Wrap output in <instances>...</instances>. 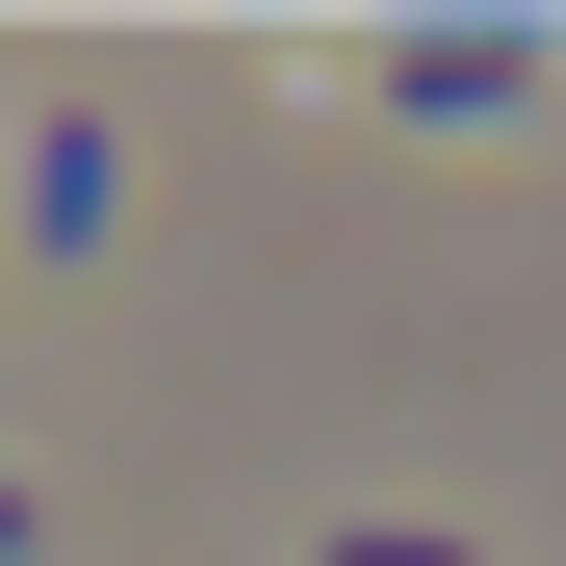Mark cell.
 Here are the masks:
<instances>
[{"instance_id":"obj_1","label":"cell","mask_w":566,"mask_h":566,"mask_svg":"<svg viewBox=\"0 0 566 566\" xmlns=\"http://www.w3.org/2000/svg\"><path fill=\"white\" fill-rule=\"evenodd\" d=\"M412 129H490V104H541V27H412V52H360Z\"/></svg>"},{"instance_id":"obj_2","label":"cell","mask_w":566,"mask_h":566,"mask_svg":"<svg viewBox=\"0 0 566 566\" xmlns=\"http://www.w3.org/2000/svg\"><path fill=\"white\" fill-rule=\"evenodd\" d=\"M335 566H463V541H438V515H360V541H335Z\"/></svg>"},{"instance_id":"obj_3","label":"cell","mask_w":566,"mask_h":566,"mask_svg":"<svg viewBox=\"0 0 566 566\" xmlns=\"http://www.w3.org/2000/svg\"><path fill=\"white\" fill-rule=\"evenodd\" d=\"M27 515H52V490H0V541H27Z\"/></svg>"}]
</instances>
